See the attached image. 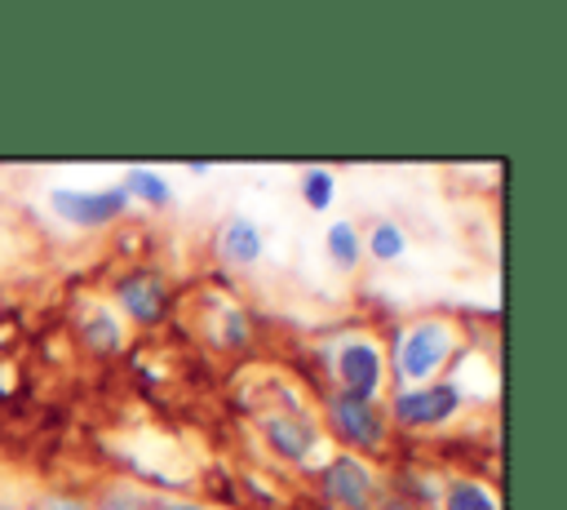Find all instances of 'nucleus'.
Wrapping results in <instances>:
<instances>
[{
	"mask_svg": "<svg viewBox=\"0 0 567 510\" xmlns=\"http://www.w3.org/2000/svg\"><path fill=\"white\" fill-rule=\"evenodd\" d=\"M49 204H53V213L66 217L71 226H106V222L124 217L128 191H124V186H111V191H66V186H58V191L49 195Z\"/></svg>",
	"mask_w": 567,
	"mask_h": 510,
	"instance_id": "nucleus-1",
	"label": "nucleus"
},
{
	"mask_svg": "<svg viewBox=\"0 0 567 510\" xmlns=\"http://www.w3.org/2000/svg\"><path fill=\"white\" fill-rule=\"evenodd\" d=\"M456 408H461V386H456V381L416 386V390L394 395V404H390L394 421H403V426H439V421H447Z\"/></svg>",
	"mask_w": 567,
	"mask_h": 510,
	"instance_id": "nucleus-2",
	"label": "nucleus"
},
{
	"mask_svg": "<svg viewBox=\"0 0 567 510\" xmlns=\"http://www.w3.org/2000/svg\"><path fill=\"white\" fill-rule=\"evenodd\" d=\"M447 350H452L447 324L425 319V324H416V328L403 337V346H399V373H403L408 381H425V377L447 359Z\"/></svg>",
	"mask_w": 567,
	"mask_h": 510,
	"instance_id": "nucleus-3",
	"label": "nucleus"
},
{
	"mask_svg": "<svg viewBox=\"0 0 567 510\" xmlns=\"http://www.w3.org/2000/svg\"><path fill=\"white\" fill-rule=\"evenodd\" d=\"M328 412H332V430H337L346 443H354V448H381L385 421H381V412L372 408V399H359V395L341 390Z\"/></svg>",
	"mask_w": 567,
	"mask_h": 510,
	"instance_id": "nucleus-4",
	"label": "nucleus"
},
{
	"mask_svg": "<svg viewBox=\"0 0 567 510\" xmlns=\"http://www.w3.org/2000/svg\"><path fill=\"white\" fill-rule=\"evenodd\" d=\"M323 492L341 510H372V475L359 457H337L323 466Z\"/></svg>",
	"mask_w": 567,
	"mask_h": 510,
	"instance_id": "nucleus-5",
	"label": "nucleus"
},
{
	"mask_svg": "<svg viewBox=\"0 0 567 510\" xmlns=\"http://www.w3.org/2000/svg\"><path fill=\"white\" fill-rule=\"evenodd\" d=\"M115 297H120V306H124L137 324H159V319H164V306H168V288H164V279L151 275V271L124 275V279L115 284Z\"/></svg>",
	"mask_w": 567,
	"mask_h": 510,
	"instance_id": "nucleus-6",
	"label": "nucleus"
},
{
	"mask_svg": "<svg viewBox=\"0 0 567 510\" xmlns=\"http://www.w3.org/2000/svg\"><path fill=\"white\" fill-rule=\"evenodd\" d=\"M337 373H341L350 395L372 399L377 386H381V350L372 341H346L341 355H337Z\"/></svg>",
	"mask_w": 567,
	"mask_h": 510,
	"instance_id": "nucleus-7",
	"label": "nucleus"
},
{
	"mask_svg": "<svg viewBox=\"0 0 567 510\" xmlns=\"http://www.w3.org/2000/svg\"><path fill=\"white\" fill-rule=\"evenodd\" d=\"M266 439H270V448H275L279 457H288V461H306L310 448H315V426H310L306 417L275 412V417H266Z\"/></svg>",
	"mask_w": 567,
	"mask_h": 510,
	"instance_id": "nucleus-8",
	"label": "nucleus"
},
{
	"mask_svg": "<svg viewBox=\"0 0 567 510\" xmlns=\"http://www.w3.org/2000/svg\"><path fill=\"white\" fill-rule=\"evenodd\" d=\"M221 253L239 266H252L261 257V231L248 222V217H230L226 231H221Z\"/></svg>",
	"mask_w": 567,
	"mask_h": 510,
	"instance_id": "nucleus-9",
	"label": "nucleus"
},
{
	"mask_svg": "<svg viewBox=\"0 0 567 510\" xmlns=\"http://www.w3.org/2000/svg\"><path fill=\"white\" fill-rule=\"evenodd\" d=\"M443 510H496V497L474 479H456L443 497Z\"/></svg>",
	"mask_w": 567,
	"mask_h": 510,
	"instance_id": "nucleus-10",
	"label": "nucleus"
},
{
	"mask_svg": "<svg viewBox=\"0 0 567 510\" xmlns=\"http://www.w3.org/2000/svg\"><path fill=\"white\" fill-rule=\"evenodd\" d=\"M328 253L341 262V266H354L363 257V239L354 231V222H332L328 226Z\"/></svg>",
	"mask_w": 567,
	"mask_h": 510,
	"instance_id": "nucleus-11",
	"label": "nucleus"
},
{
	"mask_svg": "<svg viewBox=\"0 0 567 510\" xmlns=\"http://www.w3.org/2000/svg\"><path fill=\"white\" fill-rule=\"evenodd\" d=\"M332 191H337V177H332L328 169H306V177H301V200H306L315 213H323V208L332 204Z\"/></svg>",
	"mask_w": 567,
	"mask_h": 510,
	"instance_id": "nucleus-12",
	"label": "nucleus"
},
{
	"mask_svg": "<svg viewBox=\"0 0 567 510\" xmlns=\"http://www.w3.org/2000/svg\"><path fill=\"white\" fill-rule=\"evenodd\" d=\"M128 195H142L146 204H168V182L155 169H128Z\"/></svg>",
	"mask_w": 567,
	"mask_h": 510,
	"instance_id": "nucleus-13",
	"label": "nucleus"
},
{
	"mask_svg": "<svg viewBox=\"0 0 567 510\" xmlns=\"http://www.w3.org/2000/svg\"><path fill=\"white\" fill-rule=\"evenodd\" d=\"M403 248H408V239H403V231H399L394 222H377V226H372V239H368V253H372V257L394 262V257H403Z\"/></svg>",
	"mask_w": 567,
	"mask_h": 510,
	"instance_id": "nucleus-14",
	"label": "nucleus"
},
{
	"mask_svg": "<svg viewBox=\"0 0 567 510\" xmlns=\"http://www.w3.org/2000/svg\"><path fill=\"white\" fill-rule=\"evenodd\" d=\"M84 337L93 350H120V324L106 315V310H89L84 319Z\"/></svg>",
	"mask_w": 567,
	"mask_h": 510,
	"instance_id": "nucleus-15",
	"label": "nucleus"
},
{
	"mask_svg": "<svg viewBox=\"0 0 567 510\" xmlns=\"http://www.w3.org/2000/svg\"><path fill=\"white\" fill-rule=\"evenodd\" d=\"M93 510H146V501H142L137 492H111V497H102Z\"/></svg>",
	"mask_w": 567,
	"mask_h": 510,
	"instance_id": "nucleus-16",
	"label": "nucleus"
},
{
	"mask_svg": "<svg viewBox=\"0 0 567 510\" xmlns=\"http://www.w3.org/2000/svg\"><path fill=\"white\" fill-rule=\"evenodd\" d=\"M31 510H84V506L71 501V497H44V501H35Z\"/></svg>",
	"mask_w": 567,
	"mask_h": 510,
	"instance_id": "nucleus-17",
	"label": "nucleus"
},
{
	"mask_svg": "<svg viewBox=\"0 0 567 510\" xmlns=\"http://www.w3.org/2000/svg\"><path fill=\"white\" fill-rule=\"evenodd\" d=\"M159 510H204V506H195V501H164Z\"/></svg>",
	"mask_w": 567,
	"mask_h": 510,
	"instance_id": "nucleus-18",
	"label": "nucleus"
}]
</instances>
